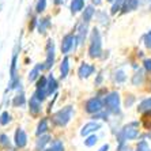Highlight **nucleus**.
I'll return each instance as SVG.
<instances>
[{"instance_id":"obj_1","label":"nucleus","mask_w":151,"mask_h":151,"mask_svg":"<svg viewBox=\"0 0 151 151\" xmlns=\"http://www.w3.org/2000/svg\"><path fill=\"white\" fill-rule=\"evenodd\" d=\"M72 114H74V109L72 106H65L63 109H60L59 112H56L53 114V123L59 127H64L67 125L68 121L72 119Z\"/></svg>"},{"instance_id":"obj_2","label":"nucleus","mask_w":151,"mask_h":151,"mask_svg":"<svg viewBox=\"0 0 151 151\" xmlns=\"http://www.w3.org/2000/svg\"><path fill=\"white\" fill-rule=\"evenodd\" d=\"M102 52V41L101 34L97 29H94L91 33V40H90V48H88V55L90 57H99Z\"/></svg>"},{"instance_id":"obj_3","label":"nucleus","mask_w":151,"mask_h":151,"mask_svg":"<svg viewBox=\"0 0 151 151\" xmlns=\"http://www.w3.org/2000/svg\"><path fill=\"white\" fill-rule=\"evenodd\" d=\"M105 105L108 110L113 113H117L120 110V97L119 93H110L105 97Z\"/></svg>"},{"instance_id":"obj_4","label":"nucleus","mask_w":151,"mask_h":151,"mask_svg":"<svg viewBox=\"0 0 151 151\" xmlns=\"http://www.w3.org/2000/svg\"><path fill=\"white\" fill-rule=\"evenodd\" d=\"M124 139H128V140H132L135 137H137L139 135V129H137V123H131L128 125L124 127L123 132H121Z\"/></svg>"},{"instance_id":"obj_5","label":"nucleus","mask_w":151,"mask_h":151,"mask_svg":"<svg viewBox=\"0 0 151 151\" xmlns=\"http://www.w3.org/2000/svg\"><path fill=\"white\" fill-rule=\"evenodd\" d=\"M19 49H21V45L17 44L14 48V52H12V59H11V68H10V79H14L18 78L17 74V68H18V55H19Z\"/></svg>"},{"instance_id":"obj_6","label":"nucleus","mask_w":151,"mask_h":151,"mask_svg":"<svg viewBox=\"0 0 151 151\" xmlns=\"http://www.w3.org/2000/svg\"><path fill=\"white\" fill-rule=\"evenodd\" d=\"M53 61H55V44H53L52 40L48 41L46 44V60H45V68H50L53 65Z\"/></svg>"},{"instance_id":"obj_7","label":"nucleus","mask_w":151,"mask_h":151,"mask_svg":"<svg viewBox=\"0 0 151 151\" xmlns=\"http://www.w3.org/2000/svg\"><path fill=\"white\" fill-rule=\"evenodd\" d=\"M102 110V102L98 98H91L86 102V112L87 113H99Z\"/></svg>"},{"instance_id":"obj_8","label":"nucleus","mask_w":151,"mask_h":151,"mask_svg":"<svg viewBox=\"0 0 151 151\" xmlns=\"http://www.w3.org/2000/svg\"><path fill=\"white\" fill-rule=\"evenodd\" d=\"M26 143H27V135L22 128H18L17 132H15V144H17V147H25Z\"/></svg>"},{"instance_id":"obj_9","label":"nucleus","mask_w":151,"mask_h":151,"mask_svg":"<svg viewBox=\"0 0 151 151\" xmlns=\"http://www.w3.org/2000/svg\"><path fill=\"white\" fill-rule=\"evenodd\" d=\"M74 34H67L65 37L63 38V42H61V52L63 53H68L71 49H72V46H74Z\"/></svg>"},{"instance_id":"obj_10","label":"nucleus","mask_w":151,"mask_h":151,"mask_svg":"<svg viewBox=\"0 0 151 151\" xmlns=\"http://www.w3.org/2000/svg\"><path fill=\"white\" fill-rule=\"evenodd\" d=\"M99 128H101V124H99V123H95V121H91V123H87L86 125L83 127V128H82L81 135H82V136L90 135V134H93V132H95V131H98Z\"/></svg>"},{"instance_id":"obj_11","label":"nucleus","mask_w":151,"mask_h":151,"mask_svg":"<svg viewBox=\"0 0 151 151\" xmlns=\"http://www.w3.org/2000/svg\"><path fill=\"white\" fill-rule=\"evenodd\" d=\"M94 71H95V68L93 67V65H90V64H87V63H83L81 67H79L78 74H79L81 78H88Z\"/></svg>"},{"instance_id":"obj_12","label":"nucleus","mask_w":151,"mask_h":151,"mask_svg":"<svg viewBox=\"0 0 151 151\" xmlns=\"http://www.w3.org/2000/svg\"><path fill=\"white\" fill-rule=\"evenodd\" d=\"M29 106H30V113H32V114H38V113L41 112V101H40L35 95H33L32 98H30Z\"/></svg>"},{"instance_id":"obj_13","label":"nucleus","mask_w":151,"mask_h":151,"mask_svg":"<svg viewBox=\"0 0 151 151\" xmlns=\"http://www.w3.org/2000/svg\"><path fill=\"white\" fill-rule=\"evenodd\" d=\"M87 35V23H82L78 29V45H82L84 42V38Z\"/></svg>"},{"instance_id":"obj_14","label":"nucleus","mask_w":151,"mask_h":151,"mask_svg":"<svg viewBox=\"0 0 151 151\" xmlns=\"http://www.w3.org/2000/svg\"><path fill=\"white\" fill-rule=\"evenodd\" d=\"M42 70H45V64H37L32 71H30V74H29V81L30 82H34L37 78H38V74L41 72Z\"/></svg>"},{"instance_id":"obj_15","label":"nucleus","mask_w":151,"mask_h":151,"mask_svg":"<svg viewBox=\"0 0 151 151\" xmlns=\"http://www.w3.org/2000/svg\"><path fill=\"white\" fill-rule=\"evenodd\" d=\"M139 6V1L137 0H124L123 4V11L124 12H129V11H134Z\"/></svg>"},{"instance_id":"obj_16","label":"nucleus","mask_w":151,"mask_h":151,"mask_svg":"<svg viewBox=\"0 0 151 151\" xmlns=\"http://www.w3.org/2000/svg\"><path fill=\"white\" fill-rule=\"evenodd\" d=\"M56 90H57L56 79H55L53 75H49V78H48V84H46V91H48V94H53Z\"/></svg>"},{"instance_id":"obj_17","label":"nucleus","mask_w":151,"mask_h":151,"mask_svg":"<svg viewBox=\"0 0 151 151\" xmlns=\"http://www.w3.org/2000/svg\"><path fill=\"white\" fill-rule=\"evenodd\" d=\"M83 7H84V0H72V3H71V12L76 14L81 10H83Z\"/></svg>"},{"instance_id":"obj_18","label":"nucleus","mask_w":151,"mask_h":151,"mask_svg":"<svg viewBox=\"0 0 151 151\" xmlns=\"http://www.w3.org/2000/svg\"><path fill=\"white\" fill-rule=\"evenodd\" d=\"M68 71H70V60L68 57H64V60L61 61V65H60V72H61V78H65L68 75Z\"/></svg>"},{"instance_id":"obj_19","label":"nucleus","mask_w":151,"mask_h":151,"mask_svg":"<svg viewBox=\"0 0 151 151\" xmlns=\"http://www.w3.org/2000/svg\"><path fill=\"white\" fill-rule=\"evenodd\" d=\"M46 131H48V120H46V119H42L41 121H40L38 127H37V132H35V134L38 135V136H42V135L45 134Z\"/></svg>"},{"instance_id":"obj_20","label":"nucleus","mask_w":151,"mask_h":151,"mask_svg":"<svg viewBox=\"0 0 151 151\" xmlns=\"http://www.w3.org/2000/svg\"><path fill=\"white\" fill-rule=\"evenodd\" d=\"M50 26V19L49 18H44L41 21L38 22V32L40 33H45L46 29Z\"/></svg>"},{"instance_id":"obj_21","label":"nucleus","mask_w":151,"mask_h":151,"mask_svg":"<svg viewBox=\"0 0 151 151\" xmlns=\"http://www.w3.org/2000/svg\"><path fill=\"white\" fill-rule=\"evenodd\" d=\"M93 15H94V8H93L91 6L86 7V10H84V12H83V22L84 23H88L90 19L93 18Z\"/></svg>"},{"instance_id":"obj_22","label":"nucleus","mask_w":151,"mask_h":151,"mask_svg":"<svg viewBox=\"0 0 151 151\" xmlns=\"http://www.w3.org/2000/svg\"><path fill=\"white\" fill-rule=\"evenodd\" d=\"M25 102H26L25 94L21 93V94H18V95L14 97V99H12V105L14 106H22V105H25Z\"/></svg>"},{"instance_id":"obj_23","label":"nucleus","mask_w":151,"mask_h":151,"mask_svg":"<svg viewBox=\"0 0 151 151\" xmlns=\"http://www.w3.org/2000/svg\"><path fill=\"white\" fill-rule=\"evenodd\" d=\"M137 110H139V112H144V110H147V112H148V110H151V98L144 99L140 105H139Z\"/></svg>"},{"instance_id":"obj_24","label":"nucleus","mask_w":151,"mask_h":151,"mask_svg":"<svg viewBox=\"0 0 151 151\" xmlns=\"http://www.w3.org/2000/svg\"><path fill=\"white\" fill-rule=\"evenodd\" d=\"M10 121H11V114L8 112H3L0 114V124L1 125H7Z\"/></svg>"},{"instance_id":"obj_25","label":"nucleus","mask_w":151,"mask_h":151,"mask_svg":"<svg viewBox=\"0 0 151 151\" xmlns=\"http://www.w3.org/2000/svg\"><path fill=\"white\" fill-rule=\"evenodd\" d=\"M50 137L48 136V135H44V136H41L38 139V142H37V150H41V148H44V146H45L48 142H49Z\"/></svg>"},{"instance_id":"obj_26","label":"nucleus","mask_w":151,"mask_h":151,"mask_svg":"<svg viewBox=\"0 0 151 151\" xmlns=\"http://www.w3.org/2000/svg\"><path fill=\"white\" fill-rule=\"evenodd\" d=\"M143 124L146 127V129H151V110H148L143 116Z\"/></svg>"},{"instance_id":"obj_27","label":"nucleus","mask_w":151,"mask_h":151,"mask_svg":"<svg viewBox=\"0 0 151 151\" xmlns=\"http://www.w3.org/2000/svg\"><path fill=\"white\" fill-rule=\"evenodd\" d=\"M142 82H143V71H137L136 74H135L134 79H132V83L135 84V86H137V84H140Z\"/></svg>"},{"instance_id":"obj_28","label":"nucleus","mask_w":151,"mask_h":151,"mask_svg":"<svg viewBox=\"0 0 151 151\" xmlns=\"http://www.w3.org/2000/svg\"><path fill=\"white\" fill-rule=\"evenodd\" d=\"M97 142H98V137L95 136V135H90V136L84 140V144H86L87 147H91V146H94Z\"/></svg>"},{"instance_id":"obj_29","label":"nucleus","mask_w":151,"mask_h":151,"mask_svg":"<svg viewBox=\"0 0 151 151\" xmlns=\"http://www.w3.org/2000/svg\"><path fill=\"white\" fill-rule=\"evenodd\" d=\"M123 4H124V0H114V3L112 6V14H116L117 11L123 7Z\"/></svg>"},{"instance_id":"obj_30","label":"nucleus","mask_w":151,"mask_h":151,"mask_svg":"<svg viewBox=\"0 0 151 151\" xmlns=\"http://www.w3.org/2000/svg\"><path fill=\"white\" fill-rule=\"evenodd\" d=\"M52 151H64V146L63 142L60 140H55L52 143Z\"/></svg>"},{"instance_id":"obj_31","label":"nucleus","mask_w":151,"mask_h":151,"mask_svg":"<svg viewBox=\"0 0 151 151\" xmlns=\"http://www.w3.org/2000/svg\"><path fill=\"white\" fill-rule=\"evenodd\" d=\"M46 8V0H38L37 6H35V11L37 12H42Z\"/></svg>"},{"instance_id":"obj_32","label":"nucleus","mask_w":151,"mask_h":151,"mask_svg":"<svg viewBox=\"0 0 151 151\" xmlns=\"http://www.w3.org/2000/svg\"><path fill=\"white\" fill-rule=\"evenodd\" d=\"M114 81H117L120 83V82H124L125 81V74H124V71H117L116 74H114Z\"/></svg>"},{"instance_id":"obj_33","label":"nucleus","mask_w":151,"mask_h":151,"mask_svg":"<svg viewBox=\"0 0 151 151\" xmlns=\"http://www.w3.org/2000/svg\"><path fill=\"white\" fill-rule=\"evenodd\" d=\"M0 144H1V146H6V147L10 146V139H8V136L6 134L0 135Z\"/></svg>"},{"instance_id":"obj_34","label":"nucleus","mask_w":151,"mask_h":151,"mask_svg":"<svg viewBox=\"0 0 151 151\" xmlns=\"http://www.w3.org/2000/svg\"><path fill=\"white\" fill-rule=\"evenodd\" d=\"M137 151H151L150 147H148L147 142H140V143L137 144Z\"/></svg>"},{"instance_id":"obj_35","label":"nucleus","mask_w":151,"mask_h":151,"mask_svg":"<svg viewBox=\"0 0 151 151\" xmlns=\"http://www.w3.org/2000/svg\"><path fill=\"white\" fill-rule=\"evenodd\" d=\"M144 44L147 48H151V32H148L147 34L144 35Z\"/></svg>"},{"instance_id":"obj_36","label":"nucleus","mask_w":151,"mask_h":151,"mask_svg":"<svg viewBox=\"0 0 151 151\" xmlns=\"http://www.w3.org/2000/svg\"><path fill=\"white\" fill-rule=\"evenodd\" d=\"M143 64H144V68L151 72V59H146V60H144V63H143Z\"/></svg>"},{"instance_id":"obj_37","label":"nucleus","mask_w":151,"mask_h":151,"mask_svg":"<svg viewBox=\"0 0 151 151\" xmlns=\"http://www.w3.org/2000/svg\"><path fill=\"white\" fill-rule=\"evenodd\" d=\"M108 150H109V144H104V146H102L98 151H108Z\"/></svg>"},{"instance_id":"obj_38","label":"nucleus","mask_w":151,"mask_h":151,"mask_svg":"<svg viewBox=\"0 0 151 151\" xmlns=\"http://www.w3.org/2000/svg\"><path fill=\"white\" fill-rule=\"evenodd\" d=\"M101 1H102V0H93V3H94L95 6H98V4H101Z\"/></svg>"},{"instance_id":"obj_39","label":"nucleus","mask_w":151,"mask_h":151,"mask_svg":"<svg viewBox=\"0 0 151 151\" xmlns=\"http://www.w3.org/2000/svg\"><path fill=\"white\" fill-rule=\"evenodd\" d=\"M53 1H55V4H60L61 1H63V0H53Z\"/></svg>"},{"instance_id":"obj_40","label":"nucleus","mask_w":151,"mask_h":151,"mask_svg":"<svg viewBox=\"0 0 151 151\" xmlns=\"http://www.w3.org/2000/svg\"><path fill=\"white\" fill-rule=\"evenodd\" d=\"M108 1H110V3H112V1H114V0H108Z\"/></svg>"},{"instance_id":"obj_41","label":"nucleus","mask_w":151,"mask_h":151,"mask_svg":"<svg viewBox=\"0 0 151 151\" xmlns=\"http://www.w3.org/2000/svg\"><path fill=\"white\" fill-rule=\"evenodd\" d=\"M45 151H52V148H50V150H45Z\"/></svg>"}]
</instances>
